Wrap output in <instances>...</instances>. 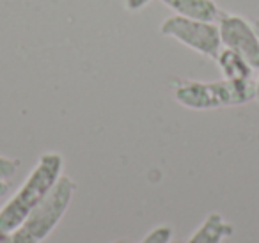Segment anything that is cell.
<instances>
[{
  "mask_svg": "<svg viewBox=\"0 0 259 243\" xmlns=\"http://www.w3.org/2000/svg\"><path fill=\"white\" fill-rule=\"evenodd\" d=\"M219 32L224 48L236 52L252 69H259V39L248 20L238 15H222Z\"/></svg>",
  "mask_w": 259,
  "mask_h": 243,
  "instance_id": "5b68a950",
  "label": "cell"
},
{
  "mask_svg": "<svg viewBox=\"0 0 259 243\" xmlns=\"http://www.w3.org/2000/svg\"><path fill=\"white\" fill-rule=\"evenodd\" d=\"M75 193V183L68 176H61L52 192L37 204L27 218L8 234L4 243H39L54 231L62 215L66 213Z\"/></svg>",
  "mask_w": 259,
  "mask_h": 243,
  "instance_id": "3957f363",
  "label": "cell"
},
{
  "mask_svg": "<svg viewBox=\"0 0 259 243\" xmlns=\"http://www.w3.org/2000/svg\"><path fill=\"white\" fill-rule=\"evenodd\" d=\"M64 160L59 153H45L20 190L0 210V227L11 232L27 218V215L45 200L59 181Z\"/></svg>",
  "mask_w": 259,
  "mask_h": 243,
  "instance_id": "6da1fadb",
  "label": "cell"
},
{
  "mask_svg": "<svg viewBox=\"0 0 259 243\" xmlns=\"http://www.w3.org/2000/svg\"><path fill=\"white\" fill-rule=\"evenodd\" d=\"M115 243H130L128 239H121V241H115Z\"/></svg>",
  "mask_w": 259,
  "mask_h": 243,
  "instance_id": "2e32d148",
  "label": "cell"
},
{
  "mask_svg": "<svg viewBox=\"0 0 259 243\" xmlns=\"http://www.w3.org/2000/svg\"><path fill=\"white\" fill-rule=\"evenodd\" d=\"M9 192V181L8 179H0V197H4Z\"/></svg>",
  "mask_w": 259,
  "mask_h": 243,
  "instance_id": "7c38bea8",
  "label": "cell"
},
{
  "mask_svg": "<svg viewBox=\"0 0 259 243\" xmlns=\"http://www.w3.org/2000/svg\"><path fill=\"white\" fill-rule=\"evenodd\" d=\"M170 236H172V229L169 225H162L156 227L155 231H151L142 243H169Z\"/></svg>",
  "mask_w": 259,
  "mask_h": 243,
  "instance_id": "9c48e42d",
  "label": "cell"
},
{
  "mask_svg": "<svg viewBox=\"0 0 259 243\" xmlns=\"http://www.w3.org/2000/svg\"><path fill=\"white\" fill-rule=\"evenodd\" d=\"M167 8L176 11V15L199 22H219L222 11L213 0H162Z\"/></svg>",
  "mask_w": 259,
  "mask_h": 243,
  "instance_id": "8992f818",
  "label": "cell"
},
{
  "mask_svg": "<svg viewBox=\"0 0 259 243\" xmlns=\"http://www.w3.org/2000/svg\"><path fill=\"white\" fill-rule=\"evenodd\" d=\"M231 232H233V227L219 213H211L188 239V243H220L222 238L229 236Z\"/></svg>",
  "mask_w": 259,
  "mask_h": 243,
  "instance_id": "52a82bcc",
  "label": "cell"
},
{
  "mask_svg": "<svg viewBox=\"0 0 259 243\" xmlns=\"http://www.w3.org/2000/svg\"><path fill=\"white\" fill-rule=\"evenodd\" d=\"M176 243H183V241H176Z\"/></svg>",
  "mask_w": 259,
  "mask_h": 243,
  "instance_id": "e0dca14e",
  "label": "cell"
},
{
  "mask_svg": "<svg viewBox=\"0 0 259 243\" xmlns=\"http://www.w3.org/2000/svg\"><path fill=\"white\" fill-rule=\"evenodd\" d=\"M149 2H151V0H126L124 6L128 11H139V9L146 8Z\"/></svg>",
  "mask_w": 259,
  "mask_h": 243,
  "instance_id": "8fae6325",
  "label": "cell"
},
{
  "mask_svg": "<svg viewBox=\"0 0 259 243\" xmlns=\"http://www.w3.org/2000/svg\"><path fill=\"white\" fill-rule=\"evenodd\" d=\"M160 30L163 36L172 37L185 47L195 50L197 54L211 57L215 61L222 50L219 25L211 22H199V20H190L185 16L174 15L162 23Z\"/></svg>",
  "mask_w": 259,
  "mask_h": 243,
  "instance_id": "277c9868",
  "label": "cell"
},
{
  "mask_svg": "<svg viewBox=\"0 0 259 243\" xmlns=\"http://www.w3.org/2000/svg\"><path fill=\"white\" fill-rule=\"evenodd\" d=\"M174 98L183 107L195 110L243 105L255 98V80L224 78L220 82L181 80L174 87Z\"/></svg>",
  "mask_w": 259,
  "mask_h": 243,
  "instance_id": "7a4b0ae2",
  "label": "cell"
},
{
  "mask_svg": "<svg viewBox=\"0 0 259 243\" xmlns=\"http://www.w3.org/2000/svg\"><path fill=\"white\" fill-rule=\"evenodd\" d=\"M20 161L13 160V158H6L0 156V179H9L18 169Z\"/></svg>",
  "mask_w": 259,
  "mask_h": 243,
  "instance_id": "30bf717a",
  "label": "cell"
},
{
  "mask_svg": "<svg viewBox=\"0 0 259 243\" xmlns=\"http://www.w3.org/2000/svg\"><path fill=\"white\" fill-rule=\"evenodd\" d=\"M217 62L220 66V71H222L224 78L229 80H250L254 78L252 76V71L254 69L236 54V52L229 50V48H224L220 50L219 57H217Z\"/></svg>",
  "mask_w": 259,
  "mask_h": 243,
  "instance_id": "ba28073f",
  "label": "cell"
},
{
  "mask_svg": "<svg viewBox=\"0 0 259 243\" xmlns=\"http://www.w3.org/2000/svg\"><path fill=\"white\" fill-rule=\"evenodd\" d=\"M250 25H252V29H254L255 36H257V39H259V18L252 20V22H250Z\"/></svg>",
  "mask_w": 259,
  "mask_h": 243,
  "instance_id": "4fadbf2b",
  "label": "cell"
},
{
  "mask_svg": "<svg viewBox=\"0 0 259 243\" xmlns=\"http://www.w3.org/2000/svg\"><path fill=\"white\" fill-rule=\"evenodd\" d=\"M255 100L259 101V78H257V82H255Z\"/></svg>",
  "mask_w": 259,
  "mask_h": 243,
  "instance_id": "9a60e30c",
  "label": "cell"
},
{
  "mask_svg": "<svg viewBox=\"0 0 259 243\" xmlns=\"http://www.w3.org/2000/svg\"><path fill=\"white\" fill-rule=\"evenodd\" d=\"M8 234H9V232H6L4 229L0 227V243H4V239L8 238Z\"/></svg>",
  "mask_w": 259,
  "mask_h": 243,
  "instance_id": "5bb4252c",
  "label": "cell"
}]
</instances>
